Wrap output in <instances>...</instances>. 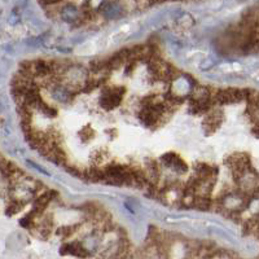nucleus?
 Here are the masks:
<instances>
[{"mask_svg": "<svg viewBox=\"0 0 259 259\" xmlns=\"http://www.w3.org/2000/svg\"><path fill=\"white\" fill-rule=\"evenodd\" d=\"M122 96H123V89H121V87L108 89L101 95L100 103L105 109H113L121 103Z\"/></svg>", "mask_w": 259, "mask_h": 259, "instance_id": "f257e3e1", "label": "nucleus"}, {"mask_svg": "<svg viewBox=\"0 0 259 259\" xmlns=\"http://www.w3.org/2000/svg\"><path fill=\"white\" fill-rule=\"evenodd\" d=\"M162 161L165 162L166 166L170 168H174L175 171H186L187 165L183 162V159L180 158L178 154H165L162 157Z\"/></svg>", "mask_w": 259, "mask_h": 259, "instance_id": "f03ea898", "label": "nucleus"}, {"mask_svg": "<svg viewBox=\"0 0 259 259\" xmlns=\"http://www.w3.org/2000/svg\"><path fill=\"white\" fill-rule=\"evenodd\" d=\"M61 254H70L74 256H89L87 249L82 246L79 242H73V244L64 245L61 247Z\"/></svg>", "mask_w": 259, "mask_h": 259, "instance_id": "7ed1b4c3", "label": "nucleus"}, {"mask_svg": "<svg viewBox=\"0 0 259 259\" xmlns=\"http://www.w3.org/2000/svg\"><path fill=\"white\" fill-rule=\"evenodd\" d=\"M221 122H222V113H218V112L210 113V114L207 115L206 121H205V127H206V131H209V133L215 131V130L219 127Z\"/></svg>", "mask_w": 259, "mask_h": 259, "instance_id": "20e7f679", "label": "nucleus"}]
</instances>
